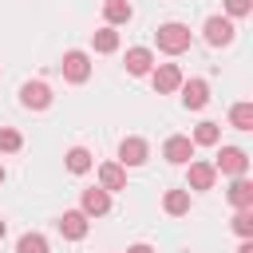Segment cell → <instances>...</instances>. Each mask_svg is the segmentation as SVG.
Instances as JSON below:
<instances>
[{
  "label": "cell",
  "mask_w": 253,
  "mask_h": 253,
  "mask_svg": "<svg viewBox=\"0 0 253 253\" xmlns=\"http://www.w3.org/2000/svg\"><path fill=\"white\" fill-rule=\"evenodd\" d=\"M190 40H194V36H190L186 24H174V20H170V24L158 28V51H166V55H182V51L190 47Z\"/></svg>",
  "instance_id": "6da1fadb"
},
{
  "label": "cell",
  "mask_w": 253,
  "mask_h": 253,
  "mask_svg": "<svg viewBox=\"0 0 253 253\" xmlns=\"http://www.w3.org/2000/svg\"><path fill=\"white\" fill-rule=\"evenodd\" d=\"M213 170H217V174H229V178H241V174L249 170V154H245L241 146H221L217 158H213Z\"/></svg>",
  "instance_id": "7a4b0ae2"
},
{
  "label": "cell",
  "mask_w": 253,
  "mask_h": 253,
  "mask_svg": "<svg viewBox=\"0 0 253 253\" xmlns=\"http://www.w3.org/2000/svg\"><path fill=\"white\" fill-rule=\"evenodd\" d=\"M202 36H206V43H210V47H229V43H233V36H237V28H233V20H229V16H210V20H206V28H202Z\"/></svg>",
  "instance_id": "3957f363"
},
{
  "label": "cell",
  "mask_w": 253,
  "mask_h": 253,
  "mask_svg": "<svg viewBox=\"0 0 253 253\" xmlns=\"http://www.w3.org/2000/svg\"><path fill=\"white\" fill-rule=\"evenodd\" d=\"M150 83H154L158 95H174L182 87V67L178 63H158V67H150Z\"/></svg>",
  "instance_id": "277c9868"
},
{
  "label": "cell",
  "mask_w": 253,
  "mask_h": 253,
  "mask_svg": "<svg viewBox=\"0 0 253 253\" xmlns=\"http://www.w3.org/2000/svg\"><path fill=\"white\" fill-rule=\"evenodd\" d=\"M63 79L67 83H87V75H91V55L87 51H63Z\"/></svg>",
  "instance_id": "5b68a950"
},
{
  "label": "cell",
  "mask_w": 253,
  "mask_h": 253,
  "mask_svg": "<svg viewBox=\"0 0 253 253\" xmlns=\"http://www.w3.org/2000/svg\"><path fill=\"white\" fill-rule=\"evenodd\" d=\"M162 158L174 162V166H186V162L194 158V142H190V134H170V138L162 142Z\"/></svg>",
  "instance_id": "8992f818"
},
{
  "label": "cell",
  "mask_w": 253,
  "mask_h": 253,
  "mask_svg": "<svg viewBox=\"0 0 253 253\" xmlns=\"http://www.w3.org/2000/svg\"><path fill=\"white\" fill-rule=\"evenodd\" d=\"M182 103H186V111H202L206 103H210V83L206 79H182Z\"/></svg>",
  "instance_id": "52a82bcc"
},
{
  "label": "cell",
  "mask_w": 253,
  "mask_h": 253,
  "mask_svg": "<svg viewBox=\"0 0 253 253\" xmlns=\"http://www.w3.org/2000/svg\"><path fill=\"white\" fill-rule=\"evenodd\" d=\"M20 103L28 107V111H43V107H51V87L47 83H24L20 87Z\"/></svg>",
  "instance_id": "ba28073f"
},
{
  "label": "cell",
  "mask_w": 253,
  "mask_h": 253,
  "mask_svg": "<svg viewBox=\"0 0 253 253\" xmlns=\"http://www.w3.org/2000/svg\"><path fill=\"white\" fill-rule=\"evenodd\" d=\"M146 154H150V146H146V138H138V134H130V138L119 142V162H123V166H142Z\"/></svg>",
  "instance_id": "9c48e42d"
},
{
  "label": "cell",
  "mask_w": 253,
  "mask_h": 253,
  "mask_svg": "<svg viewBox=\"0 0 253 253\" xmlns=\"http://www.w3.org/2000/svg\"><path fill=\"white\" fill-rule=\"evenodd\" d=\"M99 190H107V194L126 190V166L123 162H103L99 166Z\"/></svg>",
  "instance_id": "30bf717a"
},
{
  "label": "cell",
  "mask_w": 253,
  "mask_h": 253,
  "mask_svg": "<svg viewBox=\"0 0 253 253\" xmlns=\"http://www.w3.org/2000/svg\"><path fill=\"white\" fill-rule=\"evenodd\" d=\"M59 233H63L67 241H83V237H87V213H83V210H63Z\"/></svg>",
  "instance_id": "8fae6325"
},
{
  "label": "cell",
  "mask_w": 253,
  "mask_h": 253,
  "mask_svg": "<svg viewBox=\"0 0 253 253\" xmlns=\"http://www.w3.org/2000/svg\"><path fill=\"white\" fill-rule=\"evenodd\" d=\"M190 190H213V182H217V170H213V162H194L190 158Z\"/></svg>",
  "instance_id": "7c38bea8"
},
{
  "label": "cell",
  "mask_w": 253,
  "mask_h": 253,
  "mask_svg": "<svg viewBox=\"0 0 253 253\" xmlns=\"http://www.w3.org/2000/svg\"><path fill=\"white\" fill-rule=\"evenodd\" d=\"M107 210H111V194H107V190H99V186L83 190V213H87V217H103Z\"/></svg>",
  "instance_id": "4fadbf2b"
},
{
  "label": "cell",
  "mask_w": 253,
  "mask_h": 253,
  "mask_svg": "<svg viewBox=\"0 0 253 253\" xmlns=\"http://www.w3.org/2000/svg\"><path fill=\"white\" fill-rule=\"evenodd\" d=\"M225 198L237 206V210H253V182L241 174V178H233V186L225 190Z\"/></svg>",
  "instance_id": "5bb4252c"
},
{
  "label": "cell",
  "mask_w": 253,
  "mask_h": 253,
  "mask_svg": "<svg viewBox=\"0 0 253 253\" xmlns=\"http://www.w3.org/2000/svg\"><path fill=\"white\" fill-rule=\"evenodd\" d=\"M150 67H154V51L150 47H130L126 51V71L130 75H150Z\"/></svg>",
  "instance_id": "9a60e30c"
},
{
  "label": "cell",
  "mask_w": 253,
  "mask_h": 253,
  "mask_svg": "<svg viewBox=\"0 0 253 253\" xmlns=\"http://www.w3.org/2000/svg\"><path fill=\"white\" fill-rule=\"evenodd\" d=\"M91 47L99 51V55H111V51H119V32L107 24V28H99V32H91Z\"/></svg>",
  "instance_id": "2e32d148"
},
{
  "label": "cell",
  "mask_w": 253,
  "mask_h": 253,
  "mask_svg": "<svg viewBox=\"0 0 253 253\" xmlns=\"http://www.w3.org/2000/svg\"><path fill=\"white\" fill-rule=\"evenodd\" d=\"M162 210H166L170 217H182V213H190V190H166V198H162Z\"/></svg>",
  "instance_id": "e0dca14e"
},
{
  "label": "cell",
  "mask_w": 253,
  "mask_h": 253,
  "mask_svg": "<svg viewBox=\"0 0 253 253\" xmlns=\"http://www.w3.org/2000/svg\"><path fill=\"white\" fill-rule=\"evenodd\" d=\"M190 142H194V146H217V142H221V126H217V123H198Z\"/></svg>",
  "instance_id": "ac0fdd59"
},
{
  "label": "cell",
  "mask_w": 253,
  "mask_h": 253,
  "mask_svg": "<svg viewBox=\"0 0 253 253\" xmlns=\"http://www.w3.org/2000/svg\"><path fill=\"white\" fill-rule=\"evenodd\" d=\"M63 162H67L71 174H87V170H91V150H87V146H71V150L63 154Z\"/></svg>",
  "instance_id": "d6986e66"
},
{
  "label": "cell",
  "mask_w": 253,
  "mask_h": 253,
  "mask_svg": "<svg viewBox=\"0 0 253 253\" xmlns=\"http://www.w3.org/2000/svg\"><path fill=\"white\" fill-rule=\"evenodd\" d=\"M103 16H107V24H126L134 16V8H130V0H107L103 4Z\"/></svg>",
  "instance_id": "ffe728a7"
},
{
  "label": "cell",
  "mask_w": 253,
  "mask_h": 253,
  "mask_svg": "<svg viewBox=\"0 0 253 253\" xmlns=\"http://www.w3.org/2000/svg\"><path fill=\"white\" fill-rule=\"evenodd\" d=\"M229 123L237 130H253V103H233L229 107Z\"/></svg>",
  "instance_id": "44dd1931"
},
{
  "label": "cell",
  "mask_w": 253,
  "mask_h": 253,
  "mask_svg": "<svg viewBox=\"0 0 253 253\" xmlns=\"http://www.w3.org/2000/svg\"><path fill=\"white\" fill-rule=\"evenodd\" d=\"M16 253H47V237L43 233H24L16 241Z\"/></svg>",
  "instance_id": "7402d4cb"
},
{
  "label": "cell",
  "mask_w": 253,
  "mask_h": 253,
  "mask_svg": "<svg viewBox=\"0 0 253 253\" xmlns=\"http://www.w3.org/2000/svg\"><path fill=\"white\" fill-rule=\"evenodd\" d=\"M20 146H24V134L12 130V126H0V150H4V154H16Z\"/></svg>",
  "instance_id": "603a6c76"
},
{
  "label": "cell",
  "mask_w": 253,
  "mask_h": 253,
  "mask_svg": "<svg viewBox=\"0 0 253 253\" xmlns=\"http://www.w3.org/2000/svg\"><path fill=\"white\" fill-rule=\"evenodd\" d=\"M233 233L237 237H253V210H237L233 213Z\"/></svg>",
  "instance_id": "cb8c5ba5"
},
{
  "label": "cell",
  "mask_w": 253,
  "mask_h": 253,
  "mask_svg": "<svg viewBox=\"0 0 253 253\" xmlns=\"http://www.w3.org/2000/svg\"><path fill=\"white\" fill-rule=\"evenodd\" d=\"M225 12H229V20L249 16V12H253V0H225Z\"/></svg>",
  "instance_id": "d4e9b609"
},
{
  "label": "cell",
  "mask_w": 253,
  "mask_h": 253,
  "mask_svg": "<svg viewBox=\"0 0 253 253\" xmlns=\"http://www.w3.org/2000/svg\"><path fill=\"white\" fill-rule=\"evenodd\" d=\"M126 253H154L146 241H134V245H126Z\"/></svg>",
  "instance_id": "484cf974"
},
{
  "label": "cell",
  "mask_w": 253,
  "mask_h": 253,
  "mask_svg": "<svg viewBox=\"0 0 253 253\" xmlns=\"http://www.w3.org/2000/svg\"><path fill=\"white\" fill-rule=\"evenodd\" d=\"M237 253H253V241H249V237H245V241H241V249H237Z\"/></svg>",
  "instance_id": "4316f807"
},
{
  "label": "cell",
  "mask_w": 253,
  "mask_h": 253,
  "mask_svg": "<svg viewBox=\"0 0 253 253\" xmlns=\"http://www.w3.org/2000/svg\"><path fill=\"white\" fill-rule=\"evenodd\" d=\"M4 233H8V225H4V217H0V241H4Z\"/></svg>",
  "instance_id": "83f0119b"
},
{
  "label": "cell",
  "mask_w": 253,
  "mask_h": 253,
  "mask_svg": "<svg viewBox=\"0 0 253 253\" xmlns=\"http://www.w3.org/2000/svg\"><path fill=\"white\" fill-rule=\"evenodd\" d=\"M0 182H4V166H0Z\"/></svg>",
  "instance_id": "f1b7e54d"
}]
</instances>
